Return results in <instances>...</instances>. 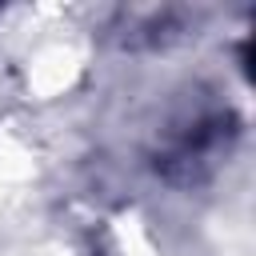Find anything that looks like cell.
<instances>
[{
  "label": "cell",
  "mask_w": 256,
  "mask_h": 256,
  "mask_svg": "<svg viewBox=\"0 0 256 256\" xmlns=\"http://www.w3.org/2000/svg\"><path fill=\"white\" fill-rule=\"evenodd\" d=\"M236 128H232V116H196L176 140L168 152H160L156 168L172 180V184H200L212 164L220 160V152H228Z\"/></svg>",
  "instance_id": "obj_1"
}]
</instances>
